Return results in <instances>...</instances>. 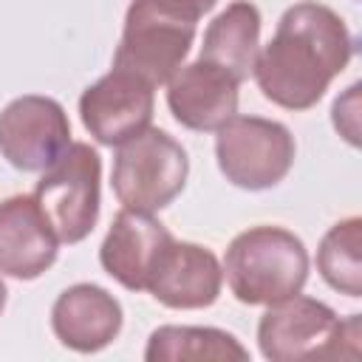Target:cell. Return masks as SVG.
Instances as JSON below:
<instances>
[{"instance_id":"cell-1","label":"cell","mask_w":362,"mask_h":362,"mask_svg":"<svg viewBox=\"0 0 362 362\" xmlns=\"http://www.w3.org/2000/svg\"><path fill=\"white\" fill-rule=\"evenodd\" d=\"M354 40L342 17L314 0L283 11L274 37L257 51L252 76L260 93L286 110L314 107L351 62Z\"/></svg>"},{"instance_id":"cell-2","label":"cell","mask_w":362,"mask_h":362,"mask_svg":"<svg viewBox=\"0 0 362 362\" xmlns=\"http://www.w3.org/2000/svg\"><path fill=\"white\" fill-rule=\"evenodd\" d=\"M223 277L243 305H272L303 291L308 280L305 243L283 226H249L223 255Z\"/></svg>"},{"instance_id":"cell-3","label":"cell","mask_w":362,"mask_h":362,"mask_svg":"<svg viewBox=\"0 0 362 362\" xmlns=\"http://www.w3.org/2000/svg\"><path fill=\"white\" fill-rule=\"evenodd\" d=\"M257 348L272 362L356 356L359 314L339 320L331 305L297 291L266 308L257 322Z\"/></svg>"},{"instance_id":"cell-4","label":"cell","mask_w":362,"mask_h":362,"mask_svg":"<svg viewBox=\"0 0 362 362\" xmlns=\"http://www.w3.org/2000/svg\"><path fill=\"white\" fill-rule=\"evenodd\" d=\"M189 175L184 147L161 127H144L127 141L116 144L110 187L124 209L158 212L170 206Z\"/></svg>"},{"instance_id":"cell-5","label":"cell","mask_w":362,"mask_h":362,"mask_svg":"<svg viewBox=\"0 0 362 362\" xmlns=\"http://www.w3.org/2000/svg\"><path fill=\"white\" fill-rule=\"evenodd\" d=\"M31 195L59 243L85 240L99 221L102 204L99 153L85 141H71L65 153L42 170V178Z\"/></svg>"},{"instance_id":"cell-6","label":"cell","mask_w":362,"mask_h":362,"mask_svg":"<svg viewBox=\"0 0 362 362\" xmlns=\"http://www.w3.org/2000/svg\"><path fill=\"white\" fill-rule=\"evenodd\" d=\"M215 158L223 178L240 189H272L294 164V136L263 116H232L215 130Z\"/></svg>"},{"instance_id":"cell-7","label":"cell","mask_w":362,"mask_h":362,"mask_svg":"<svg viewBox=\"0 0 362 362\" xmlns=\"http://www.w3.org/2000/svg\"><path fill=\"white\" fill-rule=\"evenodd\" d=\"M71 144V122L65 107L40 93L11 99L0 110V156L23 173L51 167Z\"/></svg>"},{"instance_id":"cell-8","label":"cell","mask_w":362,"mask_h":362,"mask_svg":"<svg viewBox=\"0 0 362 362\" xmlns=\"http://www.w3.org/2000/svg\"><path fill=\"white\" fill-rule=\"evenodd\" d=\"M156 88L141 76L110 68L102 79L88 85L79 96V119L85 130L105 147H116L150 127L156 107Z\"/></svg>"},{"instance_id":"cell-9","label":"cell","mask_w":362,"mask_h":362,"mask_svg":"<svg viewBox=\"0 0 362 362\" xmlns=\"http://www.w3.org/2000/svg\"><path fill=\"white\" fill-rule=\"evenodd\" d=\"M223 286V269L212 249L189 240H170L144 283V291H150L161 305L167 308H206L218 300Z\"/></svg>"},{"instance_id":"cell-10","label":"cell","mask_w":362,"mask_h":362,"mask_svg":"<svg viewBox=\"0 0 362 362\" xmlns=\"http://www.w3.org/2000/svg\"><path fill=\"white\" fill-rule=\"evenodd\" d=\"M240 82L215 62L195 59L181 65L167 82V107L173 119L195 133H215L238 113Z\"/></svg>"},{"instance_id":"cell-11","label":"cell","mask_w":362,"mask_h":362,"mask_svg":"<svg viewBox=\"0 0 362 362\" xmlns=\"http://www.w3.org/2000/svg\"><path fill=\"white\" fill-rule=\"evenodd\" d=\"M59 252V240L40 212L34 195H8L0 201V274L37 280Z\"/></svg>"},{"instance_id":"cell-12","label":"cell","mask_w":362,"mask_h":362,"mask_svg":"<svg viewBox=\"0 0 362 362\" xmlns=\"http://www.w3.org/2000/svg\"><path fill=\"white\" fill-rule=\"evenodd\" d=\"M122 322V303L96 283L68 286L51 305L54 337L76 354H96L107 348L119 337Z\"/></svg>"},{"instance_id":"cell-13","label":"cell","mask_w":362,"mask_h":362,"mask_svg":"<svg viewBox=\"0 0 362 362\" xmlns=\"http://www.w3.org/2000/svg\"><path fill=\"white\" fill-rule=\"evenodd\" d=\"M170 240L173 235L161 221L153 218V212H136L122 206L99 246V263L119 286L130 291H144L147 274L158 252Z\"/></svg>"},{"instance_id":"cell-14","label":"cell","mask_w":362,"mask_h":362,"mask_svg":"<svg viewBox=\"0 0 362 362\" xmlns=\"http://www.w3.org/2000/svg\"><path fill=\"white\" fill-rule=\"evenodd\" d=\"M260 51V11L249 0L229 3L204 31L201 59L221 65L238 82L252 76Z\"/></svg>"},{"instance_id":"cell-15","label":"cell","mask_w":362,"mask_h":362,"mask_svg":"<svg viewBox=\"0 0 362 362\" xmlns=\"http://www.w3.org/2000/svg\"><path fill=\"white\" fill-rule=\"evenodd\" d=\"M147 362H201V359H238L246 362L249 351L221 328L209 325H161L150 334L144 348Z\"/></svg>"},{"instance_id":"cell-16","label":"cell","mask_w":362,"mask_h":362,"mask_svg":"<svg viewBox=\"0 0 362 362\" xmlns=\"http://www.w3.org/2000/svg\"><path fill=\"white\" fill-rule=\"evenodd\" d=\"M317 269L322 280L348 297H362V221H337L320 240Z\"/></svg>"},{"instance_id":"cell-17","label":"cell","mask_w":362,"mask_h":362,"mask_svg":"<svg viewBox=\"0 0 362 362\" xmlns=\"http://www.w3.org/2000/svg\"><path fill=\"white\" fill-rule=\"evenodd\" d=\"M218 0H133L124 23H153L178 31H195L198 20L215 8Z\"/></svg>"},{"instance_id":"cell-18","label":"cell","mask_w":362,"mask_h":362,"mask_svg":"<svg viewBox=\"0 0 362 362\" xmlns=\"http://www.w3.org/2000/svg\"><path fill=\"white\" fill-rule=\"evenodd\" d=\"M331 119H334L337 133L351 147H359V82H354L342 96H337L331 107Z\"/></svg>"},{"instance_id":"cell-19","label":"cell","mask_w":362,"mask_h":362,"mask_svg":"<svg viewBox=\"0 0 362 362\" xmlns=\"http://www.w3.org/2000/svg\"><path fill=\"white\" fill-rule=\"evenodd\" d=\"M6 283H3V277H0V314H3V308H6Z\"/></svg>"}]
</instances>
